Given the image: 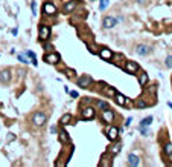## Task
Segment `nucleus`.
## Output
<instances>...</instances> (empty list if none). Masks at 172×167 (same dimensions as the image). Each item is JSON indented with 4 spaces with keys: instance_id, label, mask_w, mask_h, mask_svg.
I'll return each mask as SVG.
<instances>
[{
    "instance_id": "1a4fd4ad",
    "label": "nucleus",
    "mask_w": 172,
    "mask_h": 167,
    "mask_svg": "<svg viewBox=\"0 0 172 167\" xmlns=\"http://www.w3.org/2000/svg\"><path fill=\"white\" fill-rule=\"evenodd\" d=\"M102 118H104V121H105V123H111V121L114 120V112H113V110H110V109L102 110Z\"/></svg>"
},
{
    "instance_id": "2eb2a0df",
    "label": "nucleus",
    "mask_w": 172,
    "mask_h": 167,
    "mask_svg": "<svg viewBox=\"0 0 172 167\" xmlns=\"http://www.w3.org/2000/svg\"><path fill=\"white\" fill-rule=\"evenodd\" d=\"M128 164L135 167V166H139L140 164V160H139V156L137 155H134V153H130L128 155Z\"/></svg>"
},
{
    "instance_id": "f03ea898",
    "label": "nucleus",
    "mask_w": 172,
    "mask_h": 167,
    "mask_svg": "<svg viewBox=\"0 0 172 167\" xmlns=\"http://www.w3.org/2000/svg\"><path fill=\"white\" fill-rule=\"evenodd\" d=\"M50 37V28L47 25H40V40L46 41Z\"/></svg>"
},
{
    "instance_id": "c85d7f7f",
    "label": "nucleus",
    "mask_w": 172,
    "mask_h": 167,
    "mask_svg": "<svg viewBox=\"0 0 172 167\" xmlns=\"http://www.w3.org/2000/svg\"><path fill=\"white\" fill-rule=\"evenodd\" d=\"M26 55H28V57H31L32 60H35V54H34L32 51H28V52H26Z\"/></svg>"
},
{
    "instance_id": "2f4dec72",
    "label": "nucleus",
    "mask_w": 172,
    "mask_h": 167,
    "mask_svg": "<svg viewBox=\"0 0 172 167\" xmlns=\"http://www.w3.org/2000/svg\"><path fill=\"white\" fill-rule=\"evenodd\" d=\"M140 129V134H143V135H148V130H146V127H139Z\"/></svg>"
},
{
    "instance_id": "473e14b6",
    "label": "nucleus",
    "mask_w": 172,
    "mask_h": 167,
    "mask_svg": "<svg viewBox=\"0 0 172 167\" xmlns=\"http://www.w3.org/2000/svg\"><path fill=\"white\" fill-rule=\"evenodd\" d=\"M19 60L22 61V63H29V61H28V60H26V58H24L23 55H19Z\"/></svg>"
},
{
    "instance_id": "9b49d317",
    "label": "nucleus",
    "mask_w": 172,
    "mask_h": 167,
    "mask_svg": "<svg viewBox=\"0 0 172 167\" xmlns=\"http://www.w3.org/2000/svg\"><path fill=\"white\" fill-rule=\"evenodd\" d=\"M99 57L104 58V60H111L113 58V52L108 48H102L101 51H99Z\"/></svg>"
},
{
    "instance_id": "c9c22d12",
    "label": "nucleus",
    "mask_w": 172,
    "mask_h": 167,
    "mask_svg": "<svg viewBox=\"0 0 172 167\" xmlns=\"http://www.w3.org/2000/svg\"><path fill=\"white\" fill-rule=\"evenodd\" d=\"M137 2L142 3V5H146V3H148V0H137Z\"/></svg>"
},
{
    "instance_id": "6ab92c4d",
    "label": "nucleus",
    "mask_w": 172,
    "mask_h": 167,
    "mask_svg": "<svg viewBox=\"0 0 172 167\" xmlns=\"http://www.w3.org/2000/svg\"><path fill=\"white\" fill-rule=\"evenodd\" d=\"M59 141H61V143H64V144L70 141V139H69V135H67V132H66V130H61V132H59Z\"/></svg>"
},
{
    "instance_id": "412c9836",
    "label": "nucleus",
    "mask_w": 172,
    "mask_h": 167,
    "mask_svg": "<svg viewBox=\"0 0 172 167\" xmlns=\"http://www.w3.org/2000/svg\"><path fill=\"white\" fill-rule=\"evenodd\" d=\"M152 123V117L149 115V117H146V118H143L142 121H140V127H148L149 124Z\"/></svg>"
},
{
    "instance_id": "bb28decb",
    "label": "nucleus",
    "mask_w": 172,
    "mask_h": 167,
    "mask_svg": "<svg viewBox=\"0 0 172 167\" xmlns=\"http://www.w3.org/2000/svg\"><path fill=\"white\" fill-rule=\"evenodd\" d=\"M166 66H168V68H172V55H169V57L166 58Z\"/></svg>"
},
{
    "instance_id": "a878e982",
    "label": "nucleus",
    "mask_w": 172,
    "mask_h": 167,
    "mask_svg": "<svg viewBox=\"0 0 172 167\" xmlns=\"http://www.w3.org/2000/svg\"><path fill=\"white\" fill-rule=\"evenodd\" d=\"M165 150H166V153H168V155H171V156H172V144H166Z\"/></svg>"
},
{
    "instance_id": "7ed1b4c3",
    "label": "nucleus",
    "mask_w": 172,
    "mask_h": 167,
    "mask_svg": "<svg viewBox=\"0 0 172 167\" xmlns=\"http://www.w3.org/2000/svg\"><path fill=\"white\" fill-rule=\"evenodd\" d=\"M92 77L90 75H82V77H79V80H78V86L79 87H82V89H87V87L92 84Z\"/></svg>"
},
{
    "instance_id": "9d476101",
    "label": "nucleus",
    "mask_w": 172,
    "mask_h": 167,
    "mask_svg": "<svg viewBox=\"0 0 172 167\" xmlns=\"http://www.w3.org/2000/svg\"><path fill=\"white\" fill-rule=\"evenodd\" d=\"M0 81L2 83H9L11 81V71L9 69H3L0 72Z\"/></svg>"
},
{
    "instance_id": "c756f323",
    "label": "nucleus",
    "mask_w": 172,
    "mask_h": 167,
    "mask_svg": "<svg viewBox=\"0 0 172 167\" xmlns=\"http://www.w3.org/2000/svg\"><path fill=\"white\" fill-rule=\"evenodd\" d=\"M88 48H90V52H93V54H96V52H97V49H96V46H95V45H90Z\"/></svg>"
},
{
    "instance_id": "cd10ccee",
    "label": "nucleus",
    "mask_w": 172,
    "mask_h": 167,
    "mask_svg": "<svg viewBox=\"0 0 172 167\" xmlns=\"http://www.w3.org/2000/svg\"><path fill=\"white\" fill-rule=\"evenodd\" d=\"M32 14L37 15V5H35V2H32Z\"/></svg>"
},
{
    "instance_id": "4468645a",
    "label": "nucleus",
    "mask_w": 172,
    "mask_h": 167,
    "mask_svg": "<svg viewBox=\"0 0 172 167\" xmlns=\"http://www.w3.org/2000/svg\"><path fill=\"white\" fill-rule=\"evenodd\" d=\"M95 117V109L93 107H85L82 110V118L84 120H90V118H93Z\"/></svg>"
},
{
    "instance_id": "f257e3e1",
    "label": "nucleus",
    "mask_w": 172,
    "mask_h": 167,
    "mask_svg": "<svg viewBox=\"0 0 172 167\" xmlns=\"http://www.w3.org/2000/svg\"><path fill=\"white\" fill-rule=\"evenodd\" d=\"M46 121H47V117L44 115L43 112H35V113H34V117H32V123H34L35 126H43Z\"/></svg>"
},
{
    "instance_id": "423d86ee",
    "label": "nucleus",
    "mask_w": 172,
    "mask_h": 167,
    "mask_svg": "<svg viewBox=\"0 0 172 167\" xmlns=\"http://www.w3.org/2000/svg\"><path fill=\"white\" fill-rule=\"evenodd\" d=\"M135 52H137L139 55H148L151 52V46H148V45H137L135 46Z\"/></svg>"
},
{
    "instance_id": "aec40b11",
    "label": "nucleus",
    "mask_w": 172,
    "mask_h": 167,
    "mask_svg": "<svg viewBox=\"0 0 172 167\" xmlns=\"http://www.w3.org/2000/svg\"><path fill=\"white\" fill-rule=\"evenodd\" d=\"M120 149H122V144H120V143H117V144H114V146L110 147V153L116 155V153H119V152H120Z\"/></svg>"
},
{
    "instance_id": "f8f14e48",
    "label": "nucleus",
    "mask_w": 172,
    "mask_h": 167,
    "mask_svg": "<svg viewBox=\"0 0 172 167\" xmlns=\"http://www.w3.org/2000/svg\"><path fill=\"white\" fill-rule=\"evenodd\" d=\"M107 137H108V139L114 141V139L119 137V129H117V127H110V129H108V132H107Z\"/></svg>"
},
{
    "instance_id": "dca6fc26",
    "label": "nucleus",
    "mask_w": 172,
    "mask_h": 167,
    "mask_svg": "<svg viewBox=\"0 0 172 167\" xmlns=\"http://www.w3.org/2000/svg\"><path fill=\"white\" fill-rule=\"evenodd\" d=\"M76 8V2L75 0H70V2H67L66 5H64V12L67 14V12H72Z\"/></svg>"
},
{
    "instance_id": "a211bd4d",
    "label": "nucleus",
    "mask_w": 172,
    "mask_h": 167,
    "mask_svg": "<svg viewBox=\"0 0 172 167\" xmlns=\"http://www.w3.org/2000/svg\"><path fill=\"white\" fill-rule=\"evenodd\" d=\"M70 120H72V115H70V113H64V115L61 117V120H59V124H61V126H66V124H69Z\"/></svg>"
},
{
    "instance_id": "393cba45",
    "label": "nucleus",
    "mask_w": 172,
    "mask_h": 167,
    "mask_svg": "<svg viewBox=\"0 0 172 167\" xmlns=\"http://www.w3.org/2000/svg\"><path fill=\"white\" fill-rule=\"evenodd\" d=\"M105 94L110 95V97H114V95H116V89H113V87H107V89H105Z\"/></svg>"
},
{
    "instance_id": "6e6552de",
    "label": "nucleus",
    "mask_w": 172,
    "mask_h": 167,
    "mask_svg": "<svg viewBox=\"0 0 172 167\" xmlns=\"http://www.w3.org/2000/svg\"><path fill=\"white\" fill-rule=\"evenodd\" d=\"M43 11H44V14H47V15H53L57 12V8H55V5H52V3H44V6H43Z\"/></svg>"
},
{
    "instance_id": "e433bc0d",
    "label": "nucleus",
    "mask_w": 172,
    "mask_h": 167,
    "mask_svg": "<svg viewBox=\"0 0 172 167\" xmlns=\"http://www.w3.org/2000/svg\"><path fill=\"white\" fill-rule=\"evenodd\" d=\"M70 95L73 97V98H76V97H78V92H75V91H73V92H70Z\"/></svg>"
},
{
    "instance_id": "5701e85b",
    "label": "nucleus",
    "mask_w": 172,
    "mask_h": 167,
    "mask_svg": "<svg viewBox=\"0 0 172 167\" xmlns=\"http://www.w3.org/2000/svg\"><path fill=\"white\" fill-rule=\"evenodd\" d=\"M135 106H137L139 109H145V107L148 106V104H146V103H145V101L140 98V100H137V101H135Z\"/></svg>"
},
{
    "instance_id": "7c9ffc66",
    "label": "nucleus",
    "mask_w": 172,
    "mask_h": 167,
    "mask_svg": "<svg viewBox=\"0 0 172 167\" xmlns=\"http://www.w3.org/2000/svg\"><path fill=\"white\" fill-rule=\"evenodd\" d=\"M66 74H67L69 77H73V75H75V71H72V69H67V71H66Z\"/></svg>"
},
{
    "instance_id": "f3484780",
    "label": "nucleus",
    "mask_w": 172,
    "mask_h": 167,
    "mask_svg": "<svg viewBox=\"0 0 172 167\" xmlns=\"http://www.w3.org/2000/svg\"><path fill=\"white\" fill-rule=\"evenodd\" d=\"M148 81H149V77H148V74L142 72V74L139 75V84H140V86H145Z\"/></svg>"
},
{
    "instance_id": "4be33fe9",
    "label": "nucleus",
    "mask_w": 172,
    "mask_h": 167,
    "mask_svg": "<svg viewBox=\"0 0 172 167\" xmlns=\"http://www.w3.org/2000/svg\"><path fill=\"white\" fill-rule=\"evenodd\" d=\"M108 5H110V2H108V0H101V3H99V9H101V11L107 9Z\"/></svg>"
},
{
    "instance_id": "20e7f679",
    "label": "nucleus",
    "mask_w": 172,
    "mask_h": 167,
    "mask_svg": "<svg viewBox=\"0 0 172 167\" xmlns=\"http://www.w3.org/2000/svg\"><path fill=\"white\" fill-rule=\"evenodd\" d=\"M114 100H116V103L119 104V106H130V100L126 98L125 95L119 94V92H116V95H114Z\"/></svg>"
},
{
    "instance_id": "72a5a7b5",
    "label": "nucleus",
    "mask_w": 172,
    "mask_h": 167,
    "mask_svg": "<svg viewBox=\"0 0 172 167\" xmlns=\"http://www.w3.org/2000/svg\"><path fill=\"white\" fill-rule=\"evenodd\" d=\"M131 121H133V118H128V120H126V123H125V126H130Z\"/></svg>"
},
{
    "instance_id": "f704fd0d",
    "label": "nucleus",
    "mask_w": 172,
    "mask_h": 167,
    "mask_svg": "<svg viewBox=\"0 0 172 167\" xmlns=\"http://www.w3.org/2000/svg\"><path fill=\"white\" fill-rule=\"evenodd\" d=\"M44 49H46V51H50V49H52V45H44Z\"/></svg>"
},
{
    "instance_id": "0eeeda50",
    "label": "nucleus",
    "mask_w": 172,
    "mask_h": 167,
    "mask_svg": "<svg viewBox=\"0 0 172 167\" xmlns=\"http://www.w3.org/2000/svg\"><path fill=\"white\" fill-rule=\"evenodd\" d=\"M125 71H126V72L134 74V72H137V71H139V65L135 63V61H126V65H125Z\"/></svg>"
},
{
    "instance_id": "b1692460",
    "label": "nucleus",
    "mask_w": 172,
    "mask_h": 167,
    "mask_svg": "<svg viewBox=\"0 0 172 167\" xmlns=\"http://www.w3.org/2000/svg\"><path fill=\"white\" fill-rule=\"evenodd\" d=\"M97 107H99V109H102V110H104V109H108V103H107V101H102V100H99V101H97Z\"/></svg>"
},
{
    "instance_id": "4c0bfd02",
    "label": "nucleus",
    "mask_w": 172,
    "mask_h": 167,
    "mask_svg": "<svg viewBox=\"0 0 172 167\" xmlns=\"http://www.w3.org/2000/svg\"><path fill=\"white\" fill-rule=\"evenodd\" d=\"M92 2H93V0H92Z\"/></svg>"
},
{
    "instance_id": "39448f33",
    "label": "nucleus",
    "mask_w": 172,
    "mask_h": 167,
    "mask_svg": "<svg viewBox=\"0 0 172 167\" xmlns=\"http://www.w3.org/2000/svg\"><path fill=\"white\" fill-rule=\"evenodd\" d=\"M44 61H46V63H50V65H57L59 61V55L55 54V52H49V54L44 57Z\"/></svg>"
},
{
    "instance_id": "ddd939ff",
    "label": "nucleus",
    "mask_w": 172,
    "mask_h": 167,
    "mask_svg": "<svg viewBox=\"0 0 172 167\" xmlns=\"http://www.w3.org/2000/svg\"><path fill=\"white\" fill-rule=\"evenodd\" d=\"M116 23H117V20L114 19V17H105V19H104V28L111 29Z\"/></svg>"
}]
</instances>
